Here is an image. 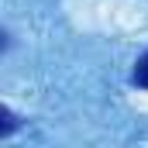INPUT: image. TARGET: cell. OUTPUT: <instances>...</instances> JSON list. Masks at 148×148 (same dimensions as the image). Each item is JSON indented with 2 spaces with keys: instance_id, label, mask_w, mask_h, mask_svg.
Masks as SVG:
<instances>
[{
  "instance_id": "6da1fadb",
  "label": "cell",
  "mask_w": 148,
  "mask_h": 148,
  "mask_svg": "<svg viewBox=\"0 0 148 148\" xmlns=\"http://www.w3.org/2000/svg\"><path fill=\"white\" fill-rule=\"evenodd\" d=\"M131 83L134 86H141V90H148V52L134 62V73H131Z\"/></svg>"
},
{
  "instance_id": "7a4b0ae2",
  "label": "cell",
  "mask_w": 148,
  "mask_h": 148,
  "mask_svg": "<svg viewBox=\"0 0 148 148\" xmlns=\"http://www.w3.org/2000/svg\"><path fill=\"white\" fill-rule=\"evenodd\" d=\"M14 127H17V121H14V114H10V110H3V127H0V134L7 138V134H10Z\"/></svg>"
}]
</instances>
